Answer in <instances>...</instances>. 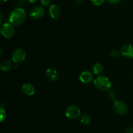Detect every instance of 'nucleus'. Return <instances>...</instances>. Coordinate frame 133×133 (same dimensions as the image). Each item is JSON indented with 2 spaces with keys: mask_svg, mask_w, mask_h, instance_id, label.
<instances>
[{
  "mask_svg": "<svg viewBox=\"0 0 133 133\" xmlns=\"http://www.w3.org/2000/svg\"><path fill=\"white\" fill-rule=\"evenodd\" d=\"M26 13L23 9L16 7L13 9L9 16V22L13 26H19L26 20Z\"/></svg>",
  "mask_w": 133,
  "mask_h": 133,
  "instance_id": "1",
  "label": "nucleus"
},
{
  "mask_svg": "<svg viewBox=\"0 0 133 133\" xmlns=\"http://www.w3.org/2000/svg\"><path fill=\"white\" fill-rule=\"evenodd\" d=\"M94 84L97 89L102 91H107L111 88V81L107 77L98 76L94 80Z\"/></svg>",
  "mask_w": 133,
  "mask_h": 133,
  "instance_id": "2",
  "label": "nucleus"
},
{
  "mask_svg": "<svg viewBox=\"0 0 133 133\" xmlns=\"http://www.w3.org/2000/svg\"><path fill=\"white\" fill-rule=\"evenodd\" d=\"M65 114L70 119H75L81 116V111L79 106L76 105H70L66 108Z\"/></svg>",
  "mask_w": 133,
  "mask_h": 133,
  "instance_id": "3",
  "label": "nucleus"
},
{
  "mask_svg": "<svg viewBox=\"0 0 133 133\" xmlns=\"http://www.w3.org/2000/svg\"><path fill=\"white\" fill-rule=\"evenodd\" d=\"M14 26H13L12 23H5L2 25L1 27V34L4 38L5 39H11L15 34V29Z\"/></svg>",
  "mask_w": 133,
  "mask_h": 133,
  "instance_id": "4",
  "label": "nucleus"
},
{
  "mask_svg": "<svg viewBox=\"0 0 133 133\" xmlns=\"http://www.w3.org/2000/svg\"><path fill=\"white\" fill-rule=\"evenodd\" d=\"M113 110L117 114L123 116L128 112V106L123 100H117L113 104Z\"/></svg>",
  "mask_w": 133,
  "mask_h": 133,
  "instance_id": "5",
  "label": "nucleus"
},
{
  "mask_svg": "<svg viewBox=\"0 0 133 133\" xmlns=\"http://www.w3.org/2000/svg\"><path fill=\"white\" fill-rule=\"evenodd\" d=\"M26 58V53L24 50L22 48H18L12 52V60L16 64L22 63Z\"/></svg>",
  "mask_w": 133,
  "mask_h": 133,
  "instance_id": "6",
  "label": "nucleus"
},
{
  "mask_svg": "<svg viewBox=\"0 0 133 133\" xmlns=\"http://www.w3.org/2000/svg\"><path fill=\"white\" fill-rule=\"evenodd\" d=\"M45 14V10L42 6H36L32 8L30 11V16L34 20H39L42 18Z\"/></svg>",
  "mask_w": 133,
  "mask_h": 133,
  "instance_id": "7",
  "label": "nucleus"
},
{
  "mask_svg": "<svg viewBox=\"0 0 133 133\" xmlns=\"http://www.w3.org/2000/svg\"><path fill=\"white\" fill-rule=\"evenodd\" d=\"M79 80L84 84H88L94 80L93 72L88 70H84L79 75Z\"/></svg>",
  "mask_w": 133,
  "mask_h": 133,
  "instance_id": "8",
  "label": "nucleus"
},
{
  "mask_svg": "<svg viewBox=\"0 0 133 133\" xmlns=\"http://www.w3.org/2000/svg\"><path fill=\"white\" fill-rule=\"evenodd\" d=\"M121 54L127 59L133 58V45L131 44H125L122 46L120 50Z\"/></svg>",
  "mask_w": 133,
  "mask_h": 133,
  "instance_id": "9",
  "label": "nucleus"
},
{
  "mask_svg": "<svg viewBox=\"0 0 133 133\" xmlns=\"http://www.w3.org/2000/svg\"><path fill=\"white\" fill-rule=\"evenodd\" d=\"M22 92L26 95L28 96H32L35 93L36 88L35 86L31 83H25L22 86Z\"/></svg>",
  "mask_w": 133,
  "mask_h": 133,
  "instance_id": "10",
  "label": "nucleus"
},
{
  "mask_svg": "<svg viewBox=\"0 0 133 133\" xmlns=\"http://www.w3.org/2000/svg\"><path fill=\"white\" fill-rule=\"evenodd\" d=\"M61 13V9L57 5H51L49 9V14L51 18L53 20H57L60 16Z\"/></svg>",
  "mask_w": 133,
  "mask_h": 133,
  "instance_id": "11",
  "label": "nucleus"
},
{
  "mask_svg": "<svg viewBox=\"0 0 133 133\" xmlns=\"http://www.w3.org/2000/svg\"><path fill=\"white\" fill-rule=\"evenodd\" d=\"M45 74H46L47 77L53 82H56L58 79V76H59L58 71L53 68H49L47 69Z\"/></svg>",
  "mask_w": 133,
  "mask_h": 133,
  "instance_id": "12",
  "label": "nucleus"
},
{
  "mask_svg": "<svg viewBox=\"0 0 133 133\" xmlns=\"http://www.w3.org/2000/svg\"><path fill=\"white\" fill-rule=\"evenodd\" d=\"M92 70L93 74H96V75L100 76L104 71V66L100 63H96L94 64L92 66Z\"/></svg>",
  "mask_w": 133,
  "mask_h": 133,
  "instance_id": "13",
  "label": "nucleus"
},
{
  "mask_svg": "<svg viewBox=\"0 0 133 133\" xmlns=\"http://www.w3.org/2000/svg\"><path fill=\"white\" fill-rule=\"evenodd\" d=\"M12 67V63L10 60H3L0 63V69L2 71H9Z\"/></svg>",
  "mask_w": 133,
  "mask_h": 133,
  "instance_id": "14",
  "label": "nucleus"
},
{
  "mask_svg": "<svg viewBox=\"0 0 133 133\" xmlns=\"http://www.w3.org/2000/svg\"><path fill=\"white\" fill-rule=\"evenodd\" d=\"M80 121L82 124L84 125H89L91 123V117L87 113H83L80 116Z\"/></svg>",
  "mask_w": 133,
  "mask_h": 133,
  "instance_id": "15",
  "label": "nucleus"
},
{
  "mask_svg": "<svg viewBox=\"0 0 133 133\" xmlns=\"http://www.w3.org/2000/svg\"><path fill=\"white\" fill-rule=\"evenodd\" d=\"M109 97L110 100H113V101L115 102L116 100H118V94L115 90H111V91H109Z\"/></svg>",
  "mask_w": 133,
  "mask_h": 133,
  "instance_id": "16",
  "label": "nucleus"
},
{
  "mask_svg": "<svg viewBox=\"0 0 133 133\" xmlns=\"http://www.w3.org/2000/svg\"><path fill=\"white\" fill-rule=\"evenodd\" d=\"M121 54V52L119 51L118 50L114 49L110 51V55L111 56V57H112L113 59H117L119 57Z\"/></svg>",
  "mask_w": 133,
  "mask_h": 133,
  "instance_id": "17",
  "label": "nucleus"
},
{
  "mask_svg": "<svg viewBox=\"0 0 133 133\" xmlns=\"http://www.w3.org/2000/svg\"><path fill=\"white\" fill-rule=\"evenodd\" d=\"M0 121L1 122H3L4 120H5L6 119V112H5V110L4 109V108L3 106L1 107V110H0Z\"/></svg>",
  "mask_w": 133,
  "mask_h": 133,
  "instance_id": "18",
  "label": "nucleus"
},
{
  "mask_svg": "<svg viewBox=\"0 0 133 133\" xmlns=\"http://www.w3.org/2000/svg\"><path fill=\"white\" fill-rule=\"evenodd\" d=\"M91 1L96 6H101L103 4H104L105 0H91Z\"/></svg>",
  "mask_w": 133,
  "mask_h": 133,
  "instance_id": "19",
  "label": "nucleus"
},
{
  "mask_svg": "<svg viewBox=\"0 0 133 133\" xmlns=\"http://www.w3.org/2000/svg\"><path fill=\"white\" fill-rule=\"evenodd\" d=\"M51 0H41V4L43 7H48L50 5Z\"/></svg>",
  "mask_w": 133,
  "mask_h": 133,
  "instance_id": "20",
  "label": "nucleus"
},
{
  "mask_svg": "<svg viewBox=\"0 0 133 133\" xmlns=\"http://www.w3.org/2000/svg\"><path fill=\"white\" fill-rule=\"evenodd\" d=\"M108 2L110 4H113V5H115V4L119 3L122 1V0H107Z\"/></svg>",
  "mask_w": 133,
  "mask_h": 133,
  "instance_id": "21",
  "label": "nucleus"
},
{
  "mask_svg": "<svg viewBox=\"0 0 133 133\" xmlns=\"http://www.w3.org/2000/svg\"><path fill=\"white\" fill-rule=\"evenodd\" d=\"M126 133H133V128L131 126H129L126 129Z\"/></svg>",
  "mask_w": 133,
  "mask_h": 133,
  "instance_id": "22",
  "label": "nucleus"
},
{
  "mask_svg": "<svg viewBox=\"0 0 133 133\" xmlns=\"http://www.w3.org/2000/svg\"><path fill=\"white\" fill-rule=\"evenodd\" d=\"M75 2L77 5H81L84 2V0H75Z\"/></svg>",
  "mask_w": 133,
  "mask_h": 133,
  "instance_id": "23",
  "label": "nucleus"
},
{
  "mask_svg": "<svg viewBox=\"0 0 133 133\" xmlns=\"http://www.w3.org/2000/svg\"><path fill=\"white\" fill-rule=\"evenodd\" d=\"M28 1H29V3H35L37 0H28Z\"/></svg>",
  "mask_w": 133,
  "mask_h": 133,
  "instance_id": "24",
  "label": "nucleus"
},
{
  "mask_svg": "<svg viewBox=\"0 0 133 133\" xmlns=\"http://www.w3.org/2000/svg\"><path fill=\"white\" fill-rule=\"evenodd\" d=\"M8 1V0H1V2H3H3H6V1Z\"/></svg>",
  "mask_w": 133,
  "mask_h": 133,
  "instance_id": "25",
  "label": "nucleus"
}]
</instances>
